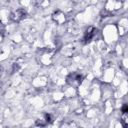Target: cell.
<instances>
[{"label":"cell","instance_id":"cell-1","mask_svg":"<svg viewBox=\"0 0 128 128\" xmlns=\"http://www.w3.org/2000/svg\"><path fill=\"white\" fill-rule=\"evenodd\" d=\"M94 35H95V29H94L93 27L88 28L87 31H86V34H85V40H86V41L91 40Z\"/></svg>","mask_w":128,"mask_h":128},{"label":"cell","instance_id":"cell-2","mask_svg":"<svg viewBox=\"0 0 128 128\" xmlns=\"http://www.w3.org/2000/svg\"><path fill=\"white\" fill-rule=\"evenodd\" d=\"M25 17V12L23 10H17L16 13L13 15V19L14 20H21Z\"/></svg>","mask_w":128,"mask_h":128},{"label":"cell","instance_id":"cell-3","mask_svg":"<svg viewBox=\"0 0 128 128\" xmlns=\"http://www.w3.org/2000/svg\"><path fill=\"white\" fill-rule=\"evenodd\" d=\"M32 2H33L35 5H40L43 2V0H32Z\"/></svg>","mask_w":128,"mask_h":128}]
</instances>
